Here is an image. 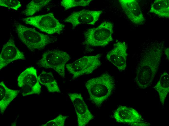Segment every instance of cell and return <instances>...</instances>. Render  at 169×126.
Masks as SVG:
<instances>
[{
    "label": "cell",
    "mask_w": 169,
    "mask_h": 126,
    "mask_svg": "<svg viewBox=\"0 0 169 126\" xmlns=\"http://www.w3.org/2000/svg\"><path fill=\"white\" fill-rule=\"evenodd\" d=\"M163 46L160 43L152 47L141 58L134 79L139 88L146 89L152 83L161 61Z\"/></svg>",
    "instance_id": "cell-1"
},
{
    "label": "cell",
    "mask_w": 169,
    "mask_h": 126,
    "mask_svg": "<svg viewBox=\"0 0 169 126\" xmlns=\"http://www.w3.org/2000/svg\"><path fill=\"white\" fill-rule=\"evenodd\" d=\"M85 85L90 100L99 107L110 96L115 84L113 77L109 74L105 73L88 80Z\"/></svg>",
    "instance_id": "cell-2"
},
{
    "label": "cell",
    "mask_w": 169,
    "mask_h": 126,
    "mask_svg": "<svg viewBox=\"0 0 169 126\" xmlns=\"http://www.w3.org/2000/svg\"><path fill=\"white\" fill-rule=\"evenodd\" d=\"M15 25L18 38L31 51L42 49L54 41L53 38L34 29L19 23H15Z\"/></svg>",
    "instance_id": "cell-3"
},
{
    "label": "cell",
    "mask_w": 169,
    "mask_h": 126,
    "mask_svg": "<svg viewBox=\"0 0 169 126\" xmlns=\"http://www.w3.org/2000/svg\"><path fill=\"white\" fill-rule=\"evenodd\" d=\"M113 23L104 21L98 26L88 29L84 33V44L92 47H104L113 40Z\"/></svg>",
    "instance_id": "cell-4"
},
{
    "label": "cell",
    "mask_w": 169,
    "mask_h": 126,
    "mask_svg": "<svg viewBox=\"0 0 169 126\" xmlns=\"http://www.w3.org/2000/svg\"><path fill=\"white\" fill-rule=\"evenodd\" d=\"M71 58L67 53L58 49L47 50L43 53L37 63L38 66L45 68H51L64 78L67 63Z\"/></svg>",
    "instance_id": "cell-5"
},
{
    "label": "cell",
    "mask_w": 169,
    "mask_h": 126,
    "mask_svg": "<svg viewBox=\"0 0 169 126\" xmlns=\"http://www.w3.org/2000/svg\"><path fill=\"white\" fill-rule=\"evenodd\" d=\"M26 24L32 25L42 32L49 34H60L65 26L55 17L53 13L23 18Z\"/></svg>",
    "instance_id": "cell-6"
},
{
    "label": "cell",
    "mask_w": 169,
    "mask_h": 126,
    "mask_svg": "<svg viewBox=\"0 0 169 126\" xmlns=\"http://www.w3.org/2000/svg\"><path fill=\"white\" fill-rule=\"evenodd\" d=\"M101 55L83 56L71 63L67 64L66 67L74 79L84 75L92 73L101 64Z\"/></svg>",
    "instance_id": "cell-7"
},
{
    "label": "cell",
    "mask_w": 169,
    "mask_h": 126,
    "mask_svg": "<svg viewBox=\"0 0 169 126\" xmlns=\"http://www.w3.org/2000/svg\"><path fill=\"white\" fill-rule=\"evenodd\" d=\"M17 82L23 96L39 94L41 93V86L38 79L37 71L34 67L28 68L21 73L17 78Z\"/></svg>",
    "instance_id": "cell-8"
},
{
    "label": "cell",
    "mask_w": 169,
    "mask_h": 126,
    "mask_svg": "<svg viewBox=\"0 0 169 126\" xmlns=\"http://www.w3.org/2000/svg\"><path fill=\"white\" fill-rule=\"evenodd\" d=\"M113 117L118 122L132 126H148L146 121L135 109L125 106H119L114 111Z\"/></svg>",
    "instance_id": "cell-9"
},
{
    "label": "cell",
    "mask_w": 169,
    "mask_h": 126,
    "mask_svg": "<svg viewBox=\"0 0 169 126\" xmlns=\"http://www.w3.org/2000/svg\"><path fill=\"white\" fill-rule=\"evenodd\" d=\"M74 107L78 126H85L94 118L81 95L79 93L68 94Z\"/></svg>",
    "instance_id": "cell-10"
},
{
    "label": "cell",
    "mask_w": 169,
    "mask_h": 126,
    "mask_svg": "<svg viewBox=\"0 0 169 126\" xmlns=\"http://www.w3.org/2000/svg\"><path fill=\"white\" fill-rule=\"evenodd\" d=\"M101 10L83 9L72 13L64 21L69 23L75 28L79 25H93L97 21L102 13Z\"/></svg>",
    "instance_id": "cell-11"
},
{
    "label": "cell",
    "mask_w": 169,
    "mask_h": 126,
    "mask_svg": "<svg viewBox=\"0 0 169 126\" xmlns=\"http://www.w3.org/2000/svg\"><path fill=\"white\" fill-rule=\"evenodd\" d=\"M25 59V55L17 47L13 39L10 37L2 49L0 54V70L14 61Z\"/></svg>",
    "instance_id": "cell-12"
},
{
    "label": "cell",
    "mask_w": 169,
    "mask_h": 126,
    "mask_svg": "<svg viewBox=\"0 0 169 126\" xmlns=\"http://www.w3.org/2000/svg\"><path fill=\"white\" fill-rule=\"evenodd\" d=\"M127 48L125 42H118L106 56L107 60L120 71H124L126 67Z\"/></svg>",
    "instance_id": "cell-13"
},
{
    "label": "cell",
    "mask_w": 169,
    "mask_h": 126,
    "mask_svg": "<svg viewBox=\"0 0 169 126\" xmlns=\"http://www.w3.org/2000/svg\"><path fill=\"white\" fill-rule=\"evenodd\" d=\"M118 1L124 13L133 23L137 25H141L144 23L145 18L137 0Z\"/></svg>",
    "instance_id": "cell-14"
},
{
    "label": "cell",
    "mask_w": 169,
    "mask_h": 126,
    "mask_svg": "<svg viewBox=\"0 0 169 126\" xmlns=\"http://www.w3.org/2000/svg\"><path fill=\"white\" fill-rule=\"evenodd\" d=\"M19 91L8 87L4 82L0 83V113L3 114L7 107L18 94Z\"/></svg>",
    "instance_id": "cell-15"
},
{
    "label": "cell",
    "mask_w": 169,
    "mask_h": 126,
    "mask_svg": "<svg viewBox=\"0 0 169 126\" xmlns=\"http://www.w3.org/2000/svg\"><path fill=\"white\" fill-rule=\"evenodd\" d=\"M154 88L158 93L161 103L163 106L169 92V75L167 72L164 71L161 74Z\"/></svg>",
    "instance_id": "cell-16"
},
{
    "label": "cell",
    "mask_w": 169,
    "mask_h": 126,
    "mask_svg": "<svg viewBox=\"0 0 169 126\" xmlns=\"http://www.w3.org/2000/svg\"><path fill=\"white\" fill-rule=\"evenodd\" d=\"M40 84L45 86L50 93H61L57 81L51 72L42 71L38 76Z\"/></svg>",
    "instance_id": "cell-17"
},
{
    "label": "cell",
    "mask_w": 169,
    "mask_h": 126,
    "mask_svg": "<svg viewBox=\"0 0 169 126\" xmlns=\"http://www.w3.org/2000/svg\"><path fill=\"white\" fill-rule=\"evenodd\" d=\"M149 12L162 17H169V0H156L151 4Z\"/></svg>",
    "instance_id": "cell-18"
},
{
    "label": "cell",
    "mask_w": 169,
    "mask_h": 126,
    "mask_svg": "<svg viewBox=\"0 0 169 126\" xmlns=\"http://www.w3.org/2000/svg\"><path fill=\"white\" fill-rule=\"evenodd\" d=\"M51 0H33L27 4L22 13L26 16H31L40 11L51 1Z\"/></svg>",
    "instance_id": "cell-19"
},
{
    "label": "cell",
    "mask_w": 169,
    "mask_h": 126,
    "mask_svg": "<svg viewBox=\"0 0 169 126\" xmlns=\"http://www.w3.org/2000/svg\"><path fill=\"white\" fill-rule=\"evenodd\" d=\"M92 0H63L61 5L65 10L77 7H85L89 5Z\"/></svg>",
    "instance_id": "cell-20"
},
{
    "label": "cell",
    "mask_w": 169,
    "mask_h": 126,
    "mask_svg": "<svg viewBox=\"0 0 169 126\" xmlns=\"http://www.w3.org/2000/svg\"><path fill=\"white\" fill-rule=\"evenodd\" d=\"M67 117L68 116H67L60 114L54 119L48 121L41 126H63Z\"/></svg>",
    "instance_id": "cell-21"
},
{
    "label": "cell",
    "mask_w": 169,
    "mask_h": 126,
    "mask_svg": "<svg viewBox=\"0 0 169 126\" xmlns=\"http://www.w3.org/2000/svg\"><path fill=\"white\" fill-rule=\"evenodd\" d=\"M0 6L17 10L21 6V4L17 0H0Z\"/></svg>",
    "instance_id": "cell-22"
},
{
    "label": "cell",
    "mask_w": 169,
    "mask_h": 126,
    "mask_svg": "<svg viewBox=\"0 0 169 126\" xmlns=\"http://www.w3.org/2000/svg\"><path fill=\"white\" fill-rule=\"evenodd\" d=\"M169 47H167L165 50L164 52V53L166 55L167 57L168 60H169Z\"/></svg>",
    "instance_id": "cell-23"
}]
</instances>
